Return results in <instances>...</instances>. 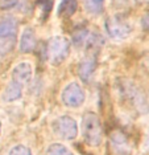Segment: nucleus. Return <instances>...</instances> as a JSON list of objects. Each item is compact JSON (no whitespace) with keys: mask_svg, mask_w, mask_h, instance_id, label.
Masks as SVG:
<instances>
[{"mask_svg":"<svg viewBox=\"0 0 149 155\" xmlns=\"http://www.w3.org/2000/svg\"><path fill=\"white\" fill-rule=\"evenodd\" d=\"M82 135L88 146L98 147L103 142L102 122L95 113L87 111L82 118Z\"/></svg>","mask_w":149,"mask_h":155,"instance_id":"f257e3e1","label":"nucleus"},{"mask_svg":"<svg viewBox=\"0 0 149 155\" xmlns=\"http://www.w3.org/2000/svg\"><path fill=\"white\" fill-rule=\"evenodd\" d=\"M70 52V41L63 36L52 37L46 44V57L53 65H58L66 60Z\"/></svg>","mask_w":149,"mask_h":155,"instance_id":"f03ea898","label":"nucleus"},{"mask_svg":"<svg viewBox=\"0 0 149 155\" xmlns=\"http://www.w3.org/2000/svg\"><path fill=\"white\" fill-rule=\"evenodd\" d=\"M104 28L108 36L111 38H115V40L125 38L132 32V24L120 16L108 17L104 23Z\"/></svg>","mask_w":149,"mask_h":155,"instance_id":"7ed1b4c3","label":"nucleus"},{"mask_svg":"<svg viewBox=\"0 0 149 155\" xmlns=\"http://www.w3.org/2000/svg\"><path fill=\"white\" fill-rule=\"evenodd\" d=\"M53 133L55 134L58 138L65 139V140H71L77 137L78 134V126L75 119L69 117V115H62L54 119L52 123Z\"/></svg>","mask_w":149,"mask_h":155,"instance_id":"20e7f679","label":"nucleus"},{"mask_svg":"<svg viewBox=\"0 0 149 155\" xmlns=\"http://www.w3.org/2000/svg\"><path fill=\"white\" fill-rule=\"evenodd\" d=\"M84 98H86L84 90L77 82L69 84L61 94V101L67 107H79L84 102Z\"/></svg>","mask_w":149,"mask_h":155,"instance_id":"39448f33","label":"nucleus"},{"mask_svg":"<svg viewBox=\"0 0 149 155\" xmlns=\"http://www.w3.org/2000/svg\"><path fill=\"white\" fill-rule=\"evenodd\" d=\"M123 85H120V93L125 101H128L131 105H133L136 109H145V100L140 90L128 81H122Z\"/></svg>","mask_w":149,"mask_h":155,"instance_id":"423d86ee","label":"nucleus"},{"mask_svg":"<svg viewBox=\"0 0 149 155\" xmlns=\"http://www.w3.org/2000/svg\"><path fill=\"white\" fill-rule=\"evenodd\" d=\"M32 73L33 70H32V65L29 62H20L12 70V80L17 81L21 85H25L30 81Z\"/></svg>","mask_w":149,"mask_h":155,"instance_id":"0eeeda50","label":"nucleus"},{"mask_svg":"<svg viewBox=\"0 0 149 155\" xmlns=\"http://www.w3.org/2000/svg\"><path fill=\"white\" fill-rule=\"evenodd\" d=\"M111 144H112L113 151L118 153V155H129L131 154L129 142H128V139H127L125 134H123L120 131H115L111 135Z\"/></svg>","mask_w":149,"mask_h":155,"instance_id":"6e6552de","label":"nucleus"},{"mask_svg":"<svg viewBox=\"0 0 149 155\" xmlns=\"http://www.w3.org/2000/svg\"><path fill=\"white\" fill-rule=\"evenodd\" d=\"M94 70H95V57L88 54L78 65V76L83 82H88L94 74Z\"/></svg>","mask_w":149,"mask_h":155,"instance_id":"1a4fd4ad","label":"nucleus"},{"mask_svg":"<svg viewBox=\"0 0 149 155\" xmlns=\"http://www.w3.org/2000/svg\"><path fill=\"white\" fill-rule=\"evenodd\" d=\"M17 33V21L11 16L0 17V38L13 37Z\"/></svg>","mask_w":149,"mask_h":155,"instance_id":"9d476101","label":"nucleus"},{"mask_svg":"<svg viewBox=\"0 0 149 155\" xmlns=\"http://www.w3.org/2000/svg\"><path fill=\"white\" fill-rule=\"evenodd\" d=\"M21 94H23V85L19 84L17 81L12 80L8 85H7L5 90L3 91L2 98H3V101H5V102H13V101L19 100L21 97Z\"/></svg>","mask_w":149,"mask_h":155,"instance_id":"9b49d317","label":"nucleus"},{"mask_svg":"<svg viewBox=\"0 0 149 155\" xmlns=\"http://www.w3.org/2000/svg\"><path fill=\"white\" fill-rule=\"evenodd\" d=\"M36 35H34V31L32 28H27L25 31L21 35L20 38V51L24 52V53H28V52H32L36 47Z\"/></svg>","mask_w":149,"mask_h":155,"instance_id":"f8f14e48","label":"nucleus"},{"mask_svg":"<svg viewBox=\"0 0 149 155\" xmlns=\"http://www.w3.org/2000/svg\"><path fill=\"white\" fill-rule=\"evenodd\" d=\"M103 45V37L99 33H90L86 44H84V49L88 54L95 56V53L102 48Z\"/></svg>","mask_w":149,"mask_h":155,"instance_id":"ddd939ff","label":"nucleus"},{"mask_svg":"<svg viewBox=\"0 0 149 155\" xmlns=\"http://www.w3.org/2000/svg\"><path fill=\"white\" fill-rule=\"evenodd\" d=\"M77 0H63L58 7V15L61 17H70L77 11Z\"/></svg>","mask_w":149,"mask_h":155,"instance_id":"4468645a","label":"nucleus"},{"mask_svg":"<svg viewBox=\"0 0 149 155\" xmlns=\"http://www.w3.org/2000/svg\"><path fill=\"white\" fill-rule=\"evenodd\" d=\"M84 2V8L88 13L91 15H98L103 11V4L104 0H83Z\"/></svg>","mask_w":149,"mask_h":155,"instance_id":"2eb2a0df","label":"nucleus"},{"mask_svg":"<svg viewBox=\"0 0 149 155\" xmlns=\"http://www.w3.org/2000/svg\"><path fill=\"white\" fill-rule=\"evenodd\" d=\"M88 36H90V32H88L87 29H84V28H82V29H78L74 32L73 35V43L75 47H84V44H86L87 38Z\"/></svg>","mask_w":149,"mask_h":155,"instance_id":"dca6fc26","label":"nucleus"},{"mask_svg":"<svg viewBox=\"0 0 149 155\" xmlns=\"http://www.w3.org/2000/svg\"><path fill=\"white\" fill-rule=\"evenodd\" d=\"M46 155H74V154L67 149L66 146H63V144L53 143L52 146H49V149L46 151Z\"/></svg>","mask_w":149,"mask_h":155,"instance_id":"f3484780","label":"nucleus"},{"mask_svg":"<svg viewBox=\"0 0 149 155\" xmlns=\"http://www.w3.org/2000/svg\"><path fill=\"white\" fill-rule=\"evenodd\" d=\"M9 155H32V153L28 147L19 144V146H15L9 151Z\"/></svg>","mask_w":149,"mask_h":155,"instance_id":"a211bd4d","label":"nucleus"},{"mask_svg":"<svg viewBox=\"0 0 149 155\" xmlns=\"http://www.w3.org/2000/svg\"><path fill=\"white\" fill-rule=\"evenodd\" d=\"M19 0H0V9H9L17 4Z\"/></svg>","mask_w":149,"mask_h":155,"instance_id":"6ab92c4d","label":"nucleus"},{"mask_svg":"<svg viewBox=\"0 0 149 155\" xmlns=\"http://www.w3.org/2000/svg\"><path fill=\"white\" fill-rule=\"evenodd\" d=\"M12 49V45L9 44V41H4V43H0V58L4 56L7 52Z\"/></svg>","mask_w":149,"mask_h":155,"instance_id":"aec40b11","label":"nucleus"},{"mask_svg":"<svg viewBox=\"0 0 149 155\" xmlns=\"http://www.w3.org/2000/svg\"><path fill=\"white\" fill-rule=\"evenodd\" d=\"M141 24H143L144 29L149 31V13H147V15H145L143 19H141Z\"/></svg>","mask_w":149,"mask_h":155,"instance_id":"412c9836","label":"nucleus"},{"mask_svg":"<svg viewBox=\"0 0 149 155\" xmlns=\"http://www.w3.org/2000/svg\"><path fill=\"white\" fill-rule=\"evenodd\" d=\"M0 130H2V123H0Z\"/></svg>","mask_w":149,"mask_h":155,"instance_id":"4be33fe9","label":"nucleus"}]
</instances>
